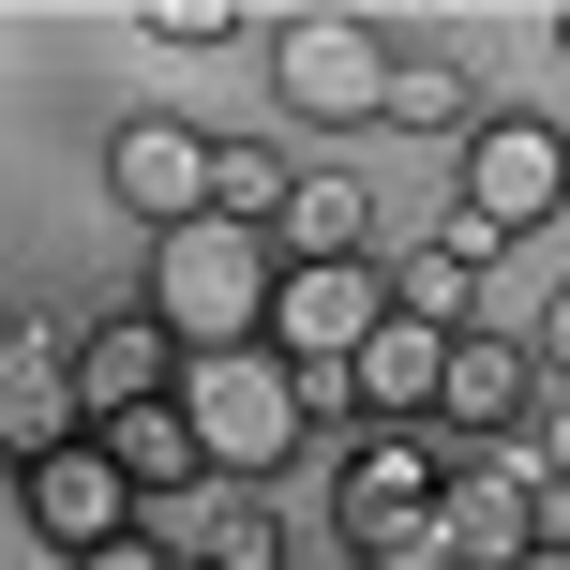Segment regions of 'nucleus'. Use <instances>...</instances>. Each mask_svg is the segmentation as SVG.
I'll list each match as a JSON object with an SVG mask.
<instances>
[{"mask_svg": "<svg viewBox=\"0 0 570 570\" xmlns=\"http://www.w3.org/2000/svg\"><path fill=\"white\" fill-rule=\"evenodd\" d=\"M180 421H196L210 481H271V465L315 451V405H301V361L285 345H196L180 361Z\"/></svg>", "mask_w": 570, "mask_h": 570, "instance_id": "f257e3e1", "label": "nucleus"}, {"mask_svg": "<svg viewBox=\"0 0 570 570\" xmlns=\"http://www.w3.org/2000/svg\"><path fill=\"white\" fill-rule=\"evenodd\" d=\"M271 285H285V240L271 226H166L136 301L166 315L180 361H196V345H271Z\"/></svg>", "mask_w": 570, "mask_h": 570, "instance_id": "f03ea898", "label": "nucleus"}, {"mask_svg": "<svg viewBox=\"0 0 570 570\" xmlns=\"http://www.w3.org/2000/svg\"><path fill=\"white\" fill-rule=\"evenodd\" d=\"M556 210H570V136L495 106L481 136H465V196H451V226H435V240H451V256H495V240L556 226Z\"/></svg>", "mask_w": 570, "mask_h": 570, "instance_id": "7ed1b4c3", "label": "nucleus"}, {"mask_svg": "<svg viewBox=\"0 0 570 570\" xmlns=\"http://www.w3.org/2000/svg\"><path fill=\"white\" fill-rule=\"evenodd\" d=\"M421 556H435V570H511V556H541V481H525L511 451H451Z\"/></svg>", "mask_w": 570, "mask_h": 570, "instance_id": "20e7f679", "label": "nucleus"}, {"mask_svg": "<svg viewBox=\"0 0 570 570\" xmlns=\"http://www.w3.org/2000/svg\"><path fill=\"white\" fill-rule=\"evenodd\" d=\"M271 90H285L301 120H331V136H345V120L391 106V46H375L361 16H285V30H271Z\"/></svg>", "mask_w": 570, "mask_h": 570, "instance_id": "39448f33", "label": "nucleus"}, {"mask_svg": "<svg viewBox=\"0 0 570 570\" xmlns=\"http://www.w3.org/2000/svg\"><path fill=\"white\" fill-rule=\"evenodd\" d=\"M0 435H16V465H46V451H76V435H90L76 315H16V331H0Z\"/></svg>", "mask_w": 570, "mask_h": 570, "instance_id": "423d86ee", "label": "nucleus"}, {"mask_svg": "<svg viewBox=\"0 0 570 570\" xmlns=\"http://www.w3.org/2000/svg\"><path fill=\"white\" fill-rule=\"evenodd\" d=\"M435 481H451V435H361L345 451V541L361 556H421L435 541Z\"/></svg>", "mask_w": 570, "mask_h": 570, "instance_id": "0eeeda50", "label": "nucleus"}, {"mask_svg": "<svg viewBox=\"0 0 570 570\" xmlns=\"http://www.w3.org/2000/svg\"><path fill=\"white\" fill-rule=\"evenodd\" d=\"M375 331H391V271L375 256H301L271 285V345L285 361H361Z\"/></svg>", "mask_w": 570, "mask_h": 570, "instance_id": "6e6552de", "label": "nucleus"}, {"mask_svg": "<svg viewBox=\"0 0 570 570\" xmlns=\"http://www.w3.org/2000/svg\"><path fill=\"white\" fill-rule=\"evenodd\" d=\"M30 525H46L60 556H106V541H136V525H150V495L120 481V451H106V435H76V451H46V465H30Z\"/></svg>", "mask_w": 570, "mask_h": 570, "instance_id": "1a4fd4ad", "label": "nucleus"}, {"mask_svg": "<svg viewBox=\"0 0 570 570\" xmlns=\"http://www.w3.org/2000/svg\"><path fill=\"white\" fill-rule=\"evenodd\" d=\"M106 196L136 210L150 240H166V226H210V136H180V120H120V136H106Z\"/></svg>", "mask_w": 570, "mask_h": 570, "instance_id": "9d476101", "label": "nucleus"}, {"mask_svg": "<svg viewBox=\"0 0 570 570\" xmlns=\"http://www.w3.org/2000/svg\"><path fill=\"white\" fill-rule=\"evenodd\" d=\"M76 391H90V435H106L120 421V405H166L180 391V331H166V315H90V331H76Z\"/></svg>", "mask_w": 570, "mask_h": 570, "instance_id": "9b49d317", "label": "nucleus"}, {"mask_svg": "<svg viewBox=\"0 0 570 570\" xmlns=\"http://www.w3.org/2000/svg\"><path fill=\"white\" fill-rule=\"evenodd\" d=\"M345 391H361V421L375 435H435V391H451V331H375L361 361H345Z\"/></svg>", "mask_w": 570, "mask_h": 570, "instance_id": "f8f14e48", "label": "nucleus"}, {"mask_svg": "<svg viewBox=\"0 0 570 570\" xmlns=\"http://www.w3.org/2000/svg\"><path fill=\"white\" fill-rule=\"evenodd\" d=\"M525 391H541V361H525V345L451 331V391H435V435H511V421H525Z\"/></svg>", "mask_w": 570, "mask_h": 570, "instance_id": "ddd939ff", "label": "nucleus"}, {"mask_svg": "<svg viewBox=\"0 0 570 570\" xmlns=\"http://www.w3.org/2000/svg\"><path fill=\"white\" fill-rule=\"evenodd\" d=\"M285 271H301V256H375V196H361V180H345V166H301V180H285Z\"/></svg>", "mask_w": 570, "mask_h": 570, "instance_id": "4468645a", "label": "nucleus"}, {"mask_svg": "<svg viewBox=\"0 0 570 570\" xmlns=\"http://www.w3.org/2000/svg\"><path fill=\"white\" fill-rule=\"evenodd\" d=\"M106 451H120V481H136V495H196V481H210V451H196V421H180V391H166V405H120Z\"/></svg>", "mask_w": 570, "mask_h": 570, "instance_id": "2eb2a0df", "label": "nucleus"}, {"mask_svg": "<svg viewBox=\"0 0 570 570\" xmlns=\"http://www.w3.org/2000/svg\"><path fill=\"white\" fill-rule=\"evenodd\" d=\"M375 120H391V136H481V76H465V60H391V106H375Z\"/></svg>", "mask_w": 570, "mask_h": 570, "instance_id": "dca6fc26", "label": "nucleus"}, {"mask_svg": "<svg viewBox=\"0 0 570 570\" xmlns=\"http://www.w3.org/2000/svg\"><path fill=\"white\" fill-rule=\"evenodd\" d=\"M391 315L405 331H481V256H451V240L391 256Z\"/></svg>", "mask_w": 570, "mask_h": 570, "instance_id": "f3484780", "label": "nucleus"}, {"mask_svg": "<svg viewBox=\"0 0 570 570\" xmlns=\"http://www.w3.org/2000/svg\"><path fill=\"white\" fill-rule=\"evenodd\" d=\"M285 150H256V136H210V226H285Z\"/></svg>", "mask_w": 570, "mask_h": 570, "instance_id": "a211bd4d", "label": "nucleus"}, {"mask_svg": "<svg viewBox=\"0 0 570 570\" xmlns=\"http://www.w3.org/2000/svg\"><path fill=\"white\" fill-rule=\"evenodd\" d=\"M210 570H285V525L256 511V495H226V511H210Z\"/></svg>", "mask_w": 570, "mask_h": 570, "instance_id": "6ab92c4d", "label": "nucleus"}, {"mask_svg": "<svg viewBox=\"0 0 570 570\" xmlns=\"http://www.w3.org/2000/svg\"><path fill=\"white\" fill-rule=\"evenodd\" d=\"M240 0H150V46H226Z\"/></svg>", "mask_w": 570, "mask_h": 570, "instance_id": "aec40b11", "label": "nucleus"}, {"mask_svg": "<svg viewBox=\"0 0 570 570\" xmlns=\"http://www.w3.org/2000/svg\"><path fill=\"white\" fill-rule=\"evenodd\" d=\"M511 465H525V481H541V495H570V391L541 405V435H525V451H511Z\"/></svg>", "mask_w": 570, "mask_h": 570, "instance_id": "412c9836", "label": "nucleus"}, {"mask_svg": "<svg viewBox=\"0 0 570 570\" xmlns=\"http://www.w3.org/2000/svg\"><path fill=\"white\" fill-rule=\"evenodd\" d=\"M76 570H180V556H166V541L136 525V541H106V556H76Z\"/></svg>", "mask_w": 570, "mask_h": 570, "instance_id": "4be33fe9", "label": "nucleus"}, {"mask_svg": "<svg viewBox=\"0 0 570 570\" xmlns=\"http://www.w3.org/2000/svg\"><path fill=\"white\" fill-rule=\"evenodd\" d=\"M541 375L570 391V285H556V315H541Z\"/></svg>", "mask_w": 570, "mask_h": 570, "instance_id": "5701e85b", "label": "nucleus"}, {"mask_svg": "<svg viewBox=\"0 0 570 570\" xmlns=\"http://www.w3.org/2000/svg\"><path fill=\"white\" fill-rule=\"evenodd\" d=\"M511 570H570V541H541V556H511Z\"/></svg>", "mask_w": 570, "mask_h": 570, "instance_id": "b1692460", "label": "nucleus"}, {"mask_svg": "<svg viewBox=\"0 0 570 570\" xmlns=\"http://www.w3.org/2000/svg\"><path fill=\"white\" fill-rule=\"evenodd\" d=\"M375 570H435V556H375Z\"/></svg>", "mask_w": 570, "mask_h": 570, "instance_id": "393cba45", "label": "nucleus"}, {"mask_svg": "<svg viewBox=\"0 0 570 570\" xmlns=\"http://www.w3.org/2000/svg\"><path fill=\"white\" fill-rule=\"evenodd\" d=\"M556 46H570V16H556Z\"/></svg>", "mask_w": 570, "mask_h": 570, "instance_id": "a878e982", "label": "nucleus"}]
</instances>
